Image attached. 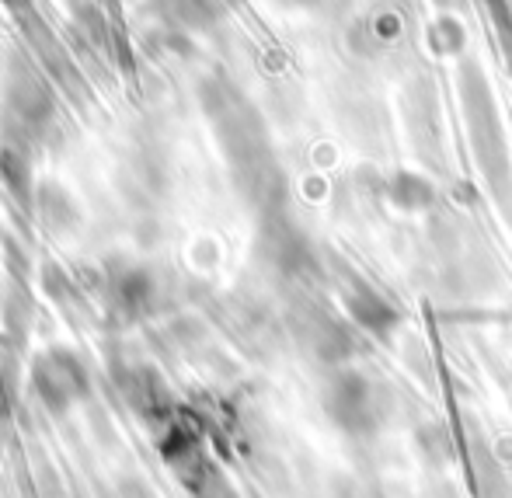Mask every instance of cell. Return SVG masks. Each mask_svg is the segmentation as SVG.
<instances>
[{"mask_svg": "<svg viewBox=\"0 0 512 498\" xmlns=\"http://www.w3.org/2000/svg\"><path fill=\"white\" fill-rule=\"evenodd\" d=\"M460 101H464L471 147H474V157H478L481 175H485L492 196L499 199V206L506 209V216L512 220L509 143H506V133H502V119H499V108H495L492 88H488L478 63H464V67H460Z\"/></svg>", "mask_w": 512, "mask_h": 498, "instance_id": "obj_1", "label": "cell"}, {"mask_svg": "<svg viewBox=\"0 0 512 498\" xmlns=\"http://www.w3.org/2000/svg\"><path fill=\"white\" fill-rule=\"evenodd\" d=\"M324 411L349 436H370L384 422V391L359 370H338L324 391Z\"/></svg>", "mask_w": 512, "mask_h": 498, "instance_id": "obj_2", "label": "cell"}, {"mask_svg": "<svg viewBox=\"0 0 512 498\" xmlns=\"http://www.w3.org/2000/svg\"><path fill=\"white\" fill-rule=\"evenodd\" d=\"M345 310H349L352 321H356L359 328L370 331V335L380 338V342H387V338L394 335V328L401 324L398 307H394L384 293L373 290L370 283H363V279H356V283L345 290Z\"/></svg>", "mask_w": 512, "mask_h": 498, "instance_id": "obj_3", "label": "cell"}, {"mask_svg": "<svg viewBox=\"0 0 512 498\" xmlns=\"http://www.w3.org/2000/svg\"><path fill=\"white\" fill-rule=\"evenodd\" d=\"M304 338L310 342V349H314V356L328 366H342L352 356V349H356L352 331L338 317L324 314V310H310Z\"/></svg>", "mask_w": 512, "mask_h": 498, "instance_id": "obj_4", "label": "cell"}, {"mask_svg": "<svg viewBox=\"0 0 512 498\" xmlns=\"http://www.w3.org/2000/svg\"><path fill=\"white\" fill-rule=\"evenodd\" d=\"M387 199H391L398 209H405V213H422V209L432 206L436 192H432V185L425 182L422 175H411V171H398V175H394L391 182H387Z\"/></svg>", "mask_w": 512, "mask_h": 498, "instance_id": "obj_5", "label": "cell"}, {"mask_svg": "<svg viewBox=\"0 0 512 498\" xmlns=\"http://www.w3.org/2000/svg\"><path fill=\"white\" fill-rule=\"evenodd\" d=\"M439 7H460V0H436Z\"/></svg>", "mask_w": 512, "mask_h": 498, "instance_id": "obj_6", "label": "cell"}]
</instances>
